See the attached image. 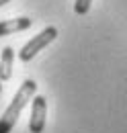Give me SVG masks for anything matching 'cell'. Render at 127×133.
<instances>
[{
  "label": "cell",
  "mask_w": 127,
  "mask_h": 133,
  "mask_svg": "<svg viewBox=\"0 0 127 133\" xmlns=\"http://www.w3.org/2000/svg\"><path fill=\"white\" fill-rule=\"evenodd\" d=\"M35 92H37L35 80H25V82L21 84V88L16 90V94L12 96L10 104L6 107V111H4L2 117H0V133H10L12 131V127H15L18 115L23 113V109L27 107V102L33 100Z\"/></svg>",
  "instance_id": "obj_1"
},
{
  "label": "cell",
  "mask_w": 127,
  "mask_h": 133,
  "mask_svg": "<svg viewBox=\"0 0 127 133\" xmlns=\"http://www.w3.org/2000/svg\"><path fill=\"white\" fill-rule=\"evenodd\" d=\"M90 4H92V0H76L74 2V10H76V15H86L88 10H90Z\"/></svg>",
  "instance_id": "obj_6"
},
{
  "label": "cell",
  "mask_w": 127,
  "mask_h": 133,
  "mask_svg": "<svg viewBox=\"0 0 127 133\" xmlns=\"http://www.w3.org/2000/svg\"><path fill=\"white\" fill-rule=\"evenodd\" d=\"M45 115H47V100H45V96H33L29 131L43 133V129H45Z\"/></svg>",
  "instance_id": "obj_3"
},
{
  "label": "cell",
  "mask_w": 127,
  "mask_h": 133,
  "mask_svg": "<svg viewBox=\"0 0 127 133\" xmlns=\"http://www.w3.org/2000/svg\"><path fill=\"white\" fill-rule=\"evenodd\" d=\"M55 37H58V29H55V27H45L39 35H35L31 41H27V43L21 47L18 59H21V62H31L41 49H45L51 41H55Z\"/></svg>",
  "instance_id": "obj_2"
},
{
  "label": "cell",
  "mask_w": 127,
  "mask_h": 133,
  "mask_svg": "<svg viewBox=\"0 0 127 133\" xmlns=\"http://www.w3.org/2000/svg\"><path fill=\"white\" fill-rule=\"evenodd\" d=\"M33 25L29 17H18V18H8V21H0V37L4 35H12L18 31H27Z\"/></svg>",
  "instance_id": "obj_4"
},
{
  "label": "cell",
  "mask_w": 127,
  "mask_h": 133,
  "mask_svg": "<svg viewBox=\"0 0 127 133\" xmlns=\"http://www.w3.org/2000/svg\"><path fill=\"white\" fill-rule=\"evenodd\" d=\"M0 92H2V82H0Z\"/></svg>",
  "instance_id": "obj_8"
},
{
  "label": "cell",
  "mask_w": 127,
  "mask_h": 133,
  "mask_svg": "<svg viewBox=\"0 0 127 133\" xmlns=\"http://www.w3.org/2000/svg\"><path fill=\"white\" fill-rule=\"evenodd\" d=\"M12 62H15V49L12 47H4L0 53V82L10 80L12 76Z\"/></svg>",
  "instance_id": "obj_5"
},
{
  "label": "cell",
  "mask_w": 127,
  "mask_h": 133,
  "mask_svg": "<svg viewBox=\"0 0 127 133\" xmlns=\"http://www.w3.org/2000/svg\"><path fill=\"white\" fill-rule=\"evenodd\" d=\"M6 2H10V0H0V6H2V4H6Z\"/></svg>",
  "instance_id": "obj_7"
}]
</instances>
